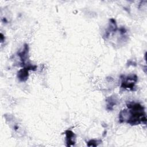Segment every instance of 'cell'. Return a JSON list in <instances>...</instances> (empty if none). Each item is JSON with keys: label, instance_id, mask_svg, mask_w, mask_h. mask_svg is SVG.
<instances>
[{"label": "cell", "instance_id": "obj_5", "mask_svg": "<svg viewBox=\"0 0 147 147\" xmlns=\"http://www.w3.org/2000/svg\"><path fill=\"white\" fill-rule=\"evenodd\" d=\"M116 104V100L114 99V98L110 97L107 100V108L109 110H112L113 107Z\"/></svg>", "mask_w": 147, "mask_h": 147}, {"label": "cell", "instance_id": "obj_1", "mask_svg": "<svg viewBox=\"0 0 147 147\" xmlns=\"http://www.w3.org/2000/svg\"><path fill=\"white\" fill-rule=\"evenodd\" d=\"M127 110H122L119 114L121 122L126 121L131 125H138L141 123H146V118L144 107L138 103H129L127 105Z\"/></svg>", "mask_w": 147, "mask_h": 147}, {"label": "cell", "instance_id": "obj_2", "mask_svg": "<svg viewBox=\"0 0 147 147\" xmlns=\"http://www.w3.org/2000/svg\"><path fill=\"white\" fill-rule=\"evenodd\" d=\"M123 80L122 82L121 87L133 90V88L134 87V84L137 81V76L136 75H133L130 76L123 78Z\"/></svg>", "mask_w": 147, "mask_h": 147}, {"label": "cell", "instance_id": "obj_6", "mask_svg": "<svg viewBox=\"0 0 147 147\" xmlns=\"http://www.w3.org/2000/svg\"><path fill=\"white\" fill-rule=\"evenodd\" d=\"M98 141L97 140H90V141L88 142V146H97L98 145Z\"/></svg>", "mask_w": 147, "mask_h": 147}, {"label": "cell", "instance_id": "obj_3", "mask_svg": "<svg viewBox=\"0 0 147 147\" xmlns=\"http://www.w3.org/2000/svg\"><path fill=\"white\" fill-rule=\"evenodd\" d=\"M36 68V66H29L20 69L18 72L17 77L18 79L21 82H25L27 80L28 78V71L29 69H35Z\"/></svg>", "mask_w": 147, "mask_h": 147}, {"label": "cell", "instance_id": "obj_4", "mask_svg": "<svg viewBox=\"0 0 147 147\" xmlns=\"http://www.w3.org/2000/svg\"><path fill=\"white\" fill-rule=\"evenodd\" d=\"M66 135V142L67 144V146H72L75 144V141L74 139L75 138V134L71 130H66L65 131Z\"/></svg>", "mask_w": 147, "mask_h": 147}]
</instances>
